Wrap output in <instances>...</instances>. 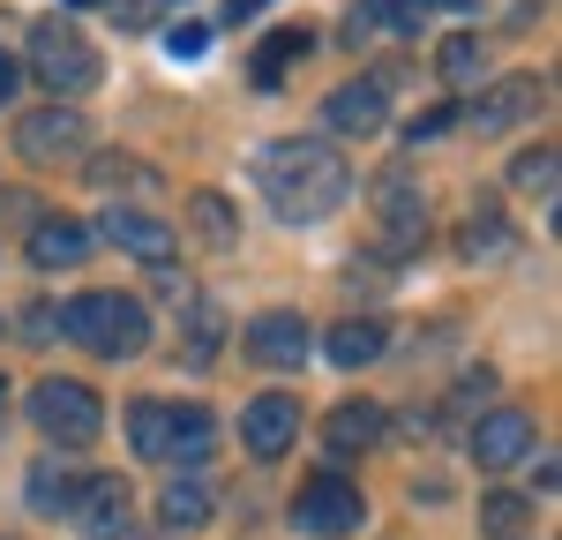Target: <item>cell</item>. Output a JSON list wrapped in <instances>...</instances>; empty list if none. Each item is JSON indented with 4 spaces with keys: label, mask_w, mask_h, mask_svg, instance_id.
<instances>
[{
    "label": "cell",
    "mask_w": 562,
    "mask_h": 540,
    "mask_svg": "<svg viewBox=\"0 0 562 540\" xmlns=\"http://www.w3.org/2000/svg\"><path fill=\"white\" fill-rule=\"evenodd\" d=\"M60 323H68V338L90 346L98 360H135L150 346V315H143L135 293H83V301L60 308Z\"/></svg>",
    "instance_id": "cell-4"
},
{
    "label": "cell",
    "mask_w": 562,
    "mask_h": 540,
    "mask_svg": "<svg viewBox=\"0 0 562 540\" xmlns=\"http://www.w3.org/2000/svg\"><path fill=\"white\" fill-rule=\"evenodd\" d=\"M532 443H540V428H532V413H518V405H495V413L473 420V465H487V473L525 465Z\"/></svg>",
    "instance_id": "cell-8"
},
{
    "label": "cell",
    "mask_w": 562,
    "mask_h": 540,
    "mask_svg": "<svg viewBox=\"0 0 562 540\" xmlns=\"http://www.w3.org/2000/svg\"><path fill=\"white\" fill-rule=\"evenodd\" d=\"M293 526H301L307 540H346L368 526V503H360V488L352 481H338V473H323V481H307L301 495H293Z\"/></svg>",
    "instance_id": "cell-6"
},
{
    "label": "cell",
    "mask_w": 562,
    "mask_h": 540,
    "mask_svg": "<svg viewBox=\"0 0 562 540\" xmlns=\"http://www.w3.org/2000/svg\"><path fill=\"white\" fill-rule=\"evenodd\" d=\"M307 338H315V330H307L293 308H270V315H256V323H248V353H256L262 368H301V360H307Z\"/></svg>",
    "instance_id": "cell-14"
},
{
    "label": "cell",
    "mask_w": 562,
    "mask_h": 540,
    "mask_svg": "<svg viewBox=\"0 0 562 540\" xmlns=\"http://www.w3.org/2000/svg\"><path fill=\"white\" fill-rule=\"evenodd\" d=\"M383 353H390V330L375 323V315H346V323L323 338V360H330V368H346V375H352V368H375Z\"/></svg>",
    "instance_id": "cell-16"
},
{
    "label": "cell",
    "mask_w": 562,
    "mask_h": 540,
    "mask_svg": "<svg viewBox=\"0 0 562 540\" xmlns=\"http://www.w3.org/2000/svg\"><path fill=\"white\" fill-rule=\"evenodd\" d=\"M540 105H548V83H540V76H503L487 98L465 105V128L473 135H503V128H518V121H532Z\"/></svg>",
    "instance_id": "cell-11"
},
{
    "label": "cell",
    "mask_w": 562,
    "mask_h": 540,
    "mask_svg": "<svg viewBox=\"0 0 562 540\" xmlns=\"http://www.w3.org/2000/svg\"><path fill=\"white\" fill-rule=\"evenodd\" d=\"M15 83H23V68H15V60H8V53H0V105H8V98H15Z\"/></svg>",
    "instance_id": "cell-32"
},
{
    "label": "cell",
    "mask_w": 562,
    "mask_h": 540,
    "mask_svg": "<svg viewBox=\"0 0 562 540\" xmlns=\"http://www.w3.org/2000/svg\"><path fill=\"white\" fill-rule=\"evenodd\" d=\"M68 8H98V0H68Z\"/></svg>",
    "instance_id": "cell-36"
},
{
    "label": "cell",
    "mask_w": 562,
    "mask_h": 540,
    "mask_svg": "<svg viewBox=\"0 0 562 540\" xmlns=\"http://www.w3.org/2000/svg\"><path fill=\"white\" fill-rule=\"evenodd\" d=\"M428 8H435V0H428ZM442 8H473V0H442Z\"/></svg>",
    "instance_id": "cell-35"
},
{
    "label": "cell",
    "mask_w": 562,
    "mask_h": 540,
    "mask_svg": "<svg viewBox=\"0 0 562 540\" xmlns=\"http://www.w3.org/2000/svg\"><path fill=\"white\" fill-rule=\"evenodd\" d=\"M76 495H83V481L60 458H45L38 473H31V510H45V518H76Z\"/></svg>",
    "instance_id": "cell-20"
},
{
    "label": "cell",
    "mask_w": 562,
    "mask_h": 540,
    "mask_svg": "<svg viewBox=\"0 0 562 540\" xmlns=\"http://www.w3.org/2000/svg\"><path fill=\"white\" fill-rule=\"evenodd\" d=\"M105 540H150V533H128V526H121V533H105Z\"/></svg>",
    "instance_id": "cell-34"
},
{
    "label": "cell",
    "mask_w": 562,
    "mask_h": 540,
    "mask_svg": "<svg viewBox=\"0 0 562 540\" xmlns=\"http://www.w3.org/2000/svg\"><path fill=\"white\" fill-rule=\"evenodd\" d=\"M450 121H458V105H435L428 121H413V128H405V143H428V135H442Z\"/></svg>",
    "instance_id": "cell-31"
},
{
    "label": "cell",
    "mask_w": 562,
    "mask_h": 540,
    "mask_svg": "<svg viewBox=\"0 0 562 540\" xmlns=\"http://www.w3.org/2000/svg\"><path fill=\"white\" fill-rule=\"evenodd\" d=\"M256 8H270V0H225V23H248Z\"/></svg>",
    "instance_id": "cell-33"
},
{
    "label": "cell",
    "mask_w": 562,
    "mask_h": 540,
    "mask_svg": "<svg viewBox=\"0 0 562 540\" xmlns=\"http://www.w3.org/2000/svg\"><path fill=\"white\" fill-rule=\"evenodd\" d=\"M98 233L121 248V256H135V263H173V218H150V211H128V203H113L105 218H98Z\"/></svg>",
    "instance_id": "cell-12"
},
{
    "label": "cell",
    "mask_w": 562,
    "mask_h": 540,
    "mask_svg": "<svg viewBox=\"0 0 562 540\" xmlns=\"http://www.w3.org/2000/svg\"><path fill=\"white\" fill-rule=\"evenodd\" d=\"M76 518H83L90 533H121L128 526V481H113V473H98V481H83V495H76Z\"/></svg>",
    "instance_id": "cell-18"
},
{
    "label": "cell",
    "mask_w": 562,
    "mask_h": 540,
    "mask_svg": "<svg viewBox=\"0 0 562 540\" xmlns=\"http://www.w3.org/2000/svg\"><path fill=\"white\" fill-rule=\"evenodd\" d=\"M83 143H90V128H83V113H76V105H38V113H23V121H15V150H23L31 166L76 158Z\"/></svg>",
    "instance_id": "cell-9"
},
{
    "label": "cell",
    "mask_w": 562,
    "mask_h": 540,
    "mask_svg": "<svg viewBox=\"0 0 562 540\" xmlns=\"http://www.w3.org/2000/svg\"><path fill=\"white\" fill-rule=\"evenodd\" d=\"M293 436H301V398H293V391H262V398H248V413H240V443H248V458H285Z\"/></svg>",
    "instance_id": "cell-10"
},
{
    "label": "cell",
    "mask_w": 562,
    "mask_h": 540,
    "mask_svg": "<svg viewBox=\"0 0 562 540\" xmlns=\"http://www.w3.org/2000/svg\"><path fill=\"white\" fill-rule=\"evenodd\" d=\"M23 330H31V346H53V330H68V323H60V308H31Z\"/></svg>",
    "instance_id": "cell-30"
},
{
    "label": "cell",
    "mask_w": 562,
    "mask_h": 540,
    "mask_svg": "<svg viewBox=\"0 0 562 540\" xmlns=\"http://www.w3.org/2000/svg\"><path fill=\"white\" fill-rule=\"evenodd\" d=\"M31 68H38V83L53 90V105H76V98L98 90V76H105L98 45H90L68 15H38V23H31Z\"/></svg>",
    "instance_id": "cell-3"
},
{
    "label": "cell",
    "mask_w": 562,
    "mask_h": 540,
    "mask_svg": "<svg viewBox=\"0 0 562 540\" xmlns=\"http://www.w3.org/2000/svg\"><path fill=\"white\" fill-rule=\"evenodd\" d=\"M188 211H195V233H203L211 248H233V233H240V225H233V211H225V195H195Z\"/></svg>",
    "instance_id": "cell-26"
},
{
    "label": "cell",
    "mask_w": 562,
    "mask_h": 540,
    "mask_svg": "<svg viewBox=\"0 0 562 540\" xmlns=\"http://www.w3.org/2000/svg\"><path fill=\"white\" fill-rule=\"evenodd\" d=\"M128 436H135V458H158V465H173L180 481H188L195 465H211V458H217V420L203 413V405L135 398V405H128Z\"/></svg>",
    "instance_id": "cell-2"
},
{
    "label": "cell",
    "mask_w": 562,
    "mask_h": 540,
    "mask_svg": "<svg viewBox=\"0 0 562 540\" xmlns=\"http://www.w3.org/2000/svg\"><path fill=\"white\" fill-rule=\"evenodd\" d=\"M525 518H532V503H525V495H487V503H480V526H487V540H525V533H532Z\"/></svg>",
    "instance_id": "cell-23"
},
{
    "label": "cell",
    "mask_w": 562,
    "mask_h": 540,
    "mask_svg": "<svg viewBox=\"0 0 562 540\" xmlns=\"http://www.w3.org/2000/svg\"><path fill=\"white\" fill-rule=\"evenodd\" d=\"M31 420H38L45 443L83 450L90 436L105 428V405H98V391H90V383H76V375H45L38 391H31Z\"/></svg>",
    "instance_id": "cell-5"
},
{
    "label": "cell",
    "mask_w": 562,
    "mask_h": 540,
    "mask_svg": "<svg viewBox=\"0 0 562 540\" xmlns=\"http://www.w3.org/2000/svg\"><path fill=\"white\" fill-rule=\"evenodd\" d=\"M90 240H98L90 225H76V218H45L38 233H31V263H38V270H76V263L90 256Z\"/></svg>",
    "instance_id": "cell-17"
},
{
    "label": "cell",
    "mask_w": 562,
    "mask_h": 540,
    "mask_svg": "<svg viewBox=\"0 0 562 540\" xmlns=\"http://www.w3.org/2000/svg\"><path fill=\"white\" fill-rule=\"evenodd\" d=\"M510 180L532 188V195H555V150H548V143H540V150H525L518 166H510Z\"/></svg>",
    "instance_id": "cell-27"
},
{
    "label": "cell",
    "mask_w": 562,
    "mask_h": 540,
    "mask_svg": "<svg viewBox=\"0 0 562 540\" xmlns=\"http://www.w3.org/2000/svg\"><path fill=\"white\" fill-rule=\"evenodd\" d=\"M256 180H262L270 211H278L285 225H323L352 195V166L330 150V143H315V135L270 143V150L256 158Z\"/></svg>",
    "instance_id": "cell-1"
},
{
    "label": "cell",
    "mask_w": 562,
    "mask_h": 540,
    "mask_svg": "<svg viewBox=\"0 0 562 540\" xmlns=\"http://www.w3.org/2000/svg\"><path fill=\"white\" fill-rule=\"evenodd\" d=\"M301 53H307V31H301V23H293V31H278V38L262 45V60H256V83L270 90L285 68H293V60H301Z\"/></svg>",
    "instance_id": "cell-24"
},
{
    "label": "cell",
    "mask_w": 562,
    "mask_h": 540,
    "mask_svg": "<svg viewBox=\"0 0 562 540\" xmlns=\"http://www.w3.org/2000/svg\"><path fill=\"white\" fill-rule=\"evenodd\" d=\"M480 68H487V53H480V38H450V45H442V83H450V90L480 83Z\"/></svg>",
    "instance_id": "cell-25"
},
{
    "label": "cell",
    "mask_w": 562,
    "mask_h": 540,
    "mask_svg": "<svg viewBox=\"0 0 562 540\" xmlns=\"http://www.w3.org/2000/svg\"><path fill=\"white\" fill-rule=\"evenodd\" d=\"M90 180H98V188H143V166H121V158H113V166H90Z\"/></svg>",
    "instance_id": "cell-29"
},
{
    "label": "cell",
    "mask_w": 562,
    "mask_h": 540,
    "mask_svg": "<svg viewBox=\"0 0 562 540\" xmlns=\"http://www.w3.org/2000/svg\"><path fill=\"white\" fill-rule=\"evenodd\" d=\"M166 53H173V60H203V53H211V31H203V23H173V31H166Z\"/></svg>",
    "instance_id": "cell-28"
},
{
    "label": "cell",
    "mask_w": 562,
    "mask_h": 540,
    "mask_svg": "<svg viewBox=\"0 0 562 540\" xmlns=\"http://www.w3.org/2000/svg\"><path fill=\"white\" fill-rule=\"evenodd\" d=\"M420 240H428V203H420V188L405 173H390L375 188V248L383 256H413Z\"/></svg>",
    "instance_id": "cell-7"
},
{
    "label": "cell",
    "mask_w": 562,
    "mask_h": 540,
    "mask_svg": "<svg viewBox=\"0 0 562 540\" xmlns=\"http://www.w3.org/2000/svg\"><path fill=\"white\" fill-rule=\"evenodd\" d=\"M420 15H428V0H352L346 38L352 45H368V38H420Z\"/></svg>",
    "instance_id": "cell-15"
},
{
    "label": "cell",
    "mask_w": 562,
    "mask_h": 540,
    "mask_svg": "<svg viewBox=\"0 0 562 540\" xmlns=\"http://www.w3.org/2000/svg\"><path fill=\"white\" fill-rule=\"evenodd\" d=\"M323 121L338 135H375L390 121V98H383V83L375 76H352V83H338L330 98H323Z\"/></svg>",
    "instance_id": "cell-13"
},
{
    "label": "cell",
    "mask_w": 562,
    "mask_h": 540,
    "mask_svg": "<svg viewBox=\"0 0 562 540\" xmlns=\"http://www.w3.org/2000/svg\"><path fill=\"white\" fill-rule=\"evenodd\" d=\"M158 518H166V526H180V533H195V526L211 518V495L195 488V481H166V495H158Z\"/></svg>",
    "instance_id": "cell-21"
},
{
    "label": "cell",
    "mask_w": 562,
    "mask_h": 540,
    "mask_svg": "<svg viewBox=\"0 0 562 540\" xmlns=\"http://www.w3.org/2000/svg\"><path fill=\"white\" fill-rule=\"evenodd\" d=\"M323 436H330L338 458H346V450H368L375 436H383V413H375V398H346L338 413H330V428H323Z\"/></svg>",
    "instance_id": "cell-19"
},
{
    "label": "cell",
    "mask_w": 562,
    "mask_h": 540,
    "mask_svg": "<svg viewBox=\"0 0 562 540\" xmlns=\"http://www.w3.org/2000/svg\"><path fill=\"white\" fill-rule=\"evenodd\" d=\"M465 263H495V256H510V225L495 218V211H473V225H465Z\"/></svg>",
    "instance_id": "cell-22"
}]
</instances>
